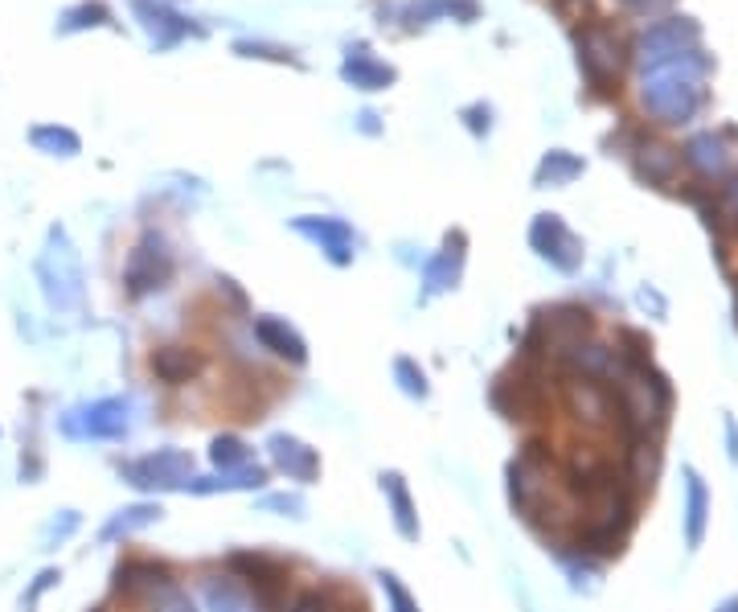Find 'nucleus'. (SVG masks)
I'll return each instance as SVG.
<instances>
[{
  "mask_svg": "<svg viewBox=\"0 0 738 612\" xmlns=\"http://www.w3.org/2000/svg\"><path fill=\"white\" fill-rule=\"evenodd\" d=\"M38 280L46 300H50V309H58V313H70V309L82 304V263L62 227H54L50 239H46V251L38 259Z\"/></svg>",
  "mask_w": 738,
  "mask_h": 612,
  "instance_id": "1",
  "label": "nucleus"
},
{
  "mask_svg": "<svg viewBox=\"0 0 738 612\" xmlns=\"http://www.w3.org/2000/svg\"><path fill=\"white\" fill-rule=\"evenodd\" d=\"M698 108L701 87L681 62H669V67H657L645 74V111L657 116L660 123H689Z\"/></svg>",
  "mask_w": 738,
  "mask_h": 612,
  "instance_id": "2",
  "label": "nucleus"
},
{
  "mask_svg": "<svg viewBox=\"0 0 738 612\" xmlns=\"http://www.w3.org/2000/svg\"><path fill=\"white\" fill-rule=\"evenodd\" d=\"M123 481L132 490L164 493V490H185L193 481V457L185 449H156L148 457H135L120 469Z\"/></svg>",
  "mask_w": 738,
  "mask_h": 612,
  "instance_id": "3",
  "label": "nucleus"
},
{
  "mask_svg": "<svg viewBox=\"0 0 738 612\" xmlns=\"http://www.w3.org/2000/svg\"><path fill=\"white\" fill-rule=\"evenodd\" d=\"M578 62L587 70L590 87L599 96H619V67H624V54H619V41L611 29L604 26H587L578 33Z\"/></svg>",
  "mask_w": 738,
  "mask_h": 612,
  "instance_id": "4",
  "label": "nucleus"
},
{
  "mask_svg": "<svg viewBox=\"0 0 738 612\" xmlns=\"http://www.w3.org/2000/svg\"><path fill=\"white\" fill-rule=\"evenodd\" d=\"M563 403L578 423H587V428H595V432H604V428H619L616 391H611L607 382L575 379V374H570V379L563 382Z\"/></svg>",
  "mask_w": 738,
  "mask_h": 612,
  "instance_id": "5",
  "label": "nucleus"
},
{
  "mask_svg": "<svg viewBox=\"0 0 738 612\" xmlns=\"http://www.w3.org/2000/svg\"><path fill=\"white\" fill-rule=\"evenodd\" d=\"M128 428H132V403L128 399H94V403L67 415V432L82 435V440H123Z\"/></svg>",
  "mask_w": 738,
  "mask_h": 612,
  "instance_id": "6",
  "label": "nucleus"
},
{
  "mask_svg": "<svg viewBox=\"0 0 738 612\" xmlns=\"http://www.w3.org/2000/svg\"><path fill=\"white\" fill-rule=\"evenodd\" d=\"M173 251L161 243V239H152L148 234L144 243L135 247L132 255H128V268H123V284L132 297H148V292H161L169 280H173Z\"/></svg>",
  "mask_w": 738,
  "mask_h": 612,
  "instance_id": "7",
  "label": "nucleus"
},
{
  "mask_svg": "<svg viewBox=\"0 0 738 612\" xmlns=\"http://www.w3.org/2000/svg\"><path fill=\"white\" fill-rule=\"evenodd\" d=\"M230 572L255 588L259 604H275V600L287 592V584H292L287 563H280L275 555H263V551H239V555H230Z\"/></svg>",
  "mask_w": 738,
  "mask_h": 612,
  "instance_id": "8",
  "label": "nucleus"
},
{
  "mask_svg": "<svg viewBox=\"0 0 738 612\" xmlns=\"http://www.w3.org/2000/svg\"><path fill=\"white\" fill-rule=\"evenodd\" d=\"M529 243L542 259H550L558 272H578V263H583V243L558 214H537V222L529 227Z\"/></svg>",
  "mask_w": 738,
  "mask_h": 612,
  "instance_id": "9",
  "label": "nucleus"
},
{
  "mask_svg": "<svg viewBox=\"0 0 738 612\" xmlns=\"http://www.w3.org/2000/svg\"><path fill=\"white\" fill-rule=\"evenodd\" d=\"M689 46H698V26L689 17H669L640 38V54H645V67L653 62V70H657L669 67V62H681V54H689Z\"/></svg>",
  "mask_w": 738,
  "mask_h": 612,
  "instance_id": "10",
  "label": "nucleus"
},
{
  "mask_svg": "<svg viewBox=\"0 0 738 612\" xmlns=\"http://www.w3.org/2000/svg\"><path fill=\"white\" fill-rule=\"evenodd\" d=\"M267 457L271 464L280 469V473H287L292 481H316L321 476V457H316V449H309L304 440H295V435L287 432H275L267 440Z\"/></svg>",
  "mask_w": 738,
  "mask_h": 612,
  "instance_id": "11",
  "label": "nucleus"
},
{
  "mask_svg": "<svg viewBox=\"0 0 738 612\" xmlns=\"http://www.w3.org/2000/svg\"><path fill=\"white\" fill-rule=\"evenodd\" d=\"M292 231L304 234L309 243H316L324 255L333 259V263H341V268L353 259V231L341 218H295Z\"/></svg>",
  "mask_w": 738,
  "mask_h": 612,
  "instance_id": "12",
  "label": "nucleus"
},
{
  "mask_svg": "<svg viewBox=\"0 0 738 612\" xmlns=\"http://www.w3.org/2000/svg\"><path fill=\"white\" fill-rule=\"evenodd\" d=\"M148 367H152V374L164 387H185V382H193L205 370V354L193 350V345H161V350H152Z\"/></svg>",
  "mask_w": 738,
  "mask_h": 612,
  "instance_id": "13",
  "label": "nucleus"
},
{
  "mask_svg": "<svg viewBox=\"0 0 738 612\" xmlns=\"http://www.w3.org/2000/svg\"><path fill=\"white\" fill-rule=\"evenodd\" d=\"M164 580H173V572L164 568L161 559H123L115 568V592L123 600H148Z\"/></svg>",
  "mask_w": 738,
  "mask_h": 612,
  "instance_id": "14",
  "label": "nucleus"
},
{
  "mask_svg": "<svg viewBox=\"0 0 738 612\" xmlns=\"http://www.w3.org/2000/svg\"><path fill=\"white\" fill-rule=\"evenodd\" d=\"M255 338L267 354L283 358L287 367H304L309 362V345L283 317H255Z\"/></svg>",
  "mask_w": 738,
  "mask_h": 612,
  "instance_id": "15",
  "label": "nucleus"
},
{
  "mask_svg": "<svg viewBox=\"0 0 738 612\" xmlns=\"http://www.w3.org/2000/svg\"><path fill=\"white\" fill-rule=\"evenodd\" d=\"M710 522V490L694 469H685V546L698 551Z\"/></svg>",
  "mask_w": 738,
  "mask_h": 612,
  "instance_id": "16",
  "label": "nucleus"
},
{
  "mask_svg": "<svg viewBox=\"0 0 738 612\" xmlns=\"http://www.w3.org/2000/svg\"><path fill=\"white\" fill-rule=\"evenodd\" d=\"M685 161L689 169L706 181H722L730 173V157H726L722 140L714 137V132H698V137L685 144Z\"/></svg>",
  "mask_w": 738,
  "mask_h": 612,
  "instance_id": "17",
  "label": "nucleus"
},
{
  "mask_svg": "<svg viewBox=\"0 0 738 612\" xmlns=\"http://www.w3.org/2000/svg\"><path fill=\"white\" fill-rule=\"evenodd\" d=\"M677 169H681L677 149L660 144V140H645V144L636 149V173H640V181H648V185H673V181H677Z\"/></svg>",
  "mask_w": 738,
  "mask_h": 612,
  "instance_id": "18",
  "label": "nucleus"
},
{
  "mask_svg": "<svg viewBox=\"0 0 738 612\" xmlns=\"http://www.w3.org/2000/svg\"><path fill=\"white\" fill-rule=\"evenodd\" d=\"M382 493H386L390 518H394V531L403 534L406 543L418 539V514H415V498L406 490L403 473H382Z\"/></svg>",
  "mask_w": 738,
  "mask_h": 612,
  "instance_id": "19",
  "label": "nucleus"
},
{
  "mask_svg": "<svg viewBox=\"0 0 738 612\" xmlns=\"http://www.w3.org/2000/svg\"><path fill=\"white\" fill-rule=\"evenodd\" d=\"M459 272H464V239H447L439 255L427 263V272H423V284H427V297H439L447 288H456Z\"/></svg>",
  "mask_w": 738,
  "mask_h": 612,
  "instance_id": "20",
  "label": "nucleus"
},
{
  "mask_svg": "<svg viewBox=\"0 0 738 612\" xmlns=\"http://www.w3.org/2000/svg\"><path fill=\"white\" fill-rule=\"evenodd\" d=\"M267 485V469L259 464H242L234 473H218V476H193L185 490L189 493H239V490H263Z\"/></svg>",
  "mask_w": 738,
  "mask_h": 612,
  "instance_id": "21",
  "label": "nucleus"
},
{
  "mask_svg": "<svg viewBox=\"0 0 738 612\" xmlns=\"http://www.w3.org/2000/svg\"><path fill=\"white\" fill-rule=\"evenodd\" d=\"M152 522H161V505L156 502H135V505H123L115 514L108 518V526L99 531L103 543H120V539H132L135 531H144Z\"/></svg>",
  "mask_w": 738,
  "mask_h": 612,
  "instance_id": "22",
  "label": "nucleus"
},
{
  "mask_svg": "<svg viewBox=\"0 0 738 612\" xmlns=\"http://www.w3.org/2000/svg\"><path fill=\"white\" fill-rule=\"evenodd\" d=\"M205 612H255V600L246 596L234 580L214 575V580H205Z\"/></svg>",
  "mask_w": 738,
  "mask_h": 612,
  "instance_id": "23",
  "label": "nucleus"
},
{
  "mask_svg": "<svg viewBox=\"0 0 738 612\" xmlns=\"http://www.w3.org/2000/svg\"><path fill=\"white\" fill-rule=\"evenodd\" d=\"M345 79H350L353 87H362V91H382L386 82H394V70H390L386 62L370 58L365 50H357V54H350V62H345Z\"/></svg>",
  "mask_w": 738,
  "mask_h": 612,
  "instance_id": "24",
  "label": "nucleus"
},
{
  "mask_svg": "<svg viewBox=\"0 0 738 612\" xmlns=\"http://www.w3.org/2000/svg\"><path fill=\"white\" fill-rule=\"evenodd\" d=\"M135 13L140 17H148L144 26L152 29V33H156V41H161V46H169V41H176L181 38V33H185V21H181V17L176 13H169V9H164V4H152V0H135Z\"/></svg>",
  "mask_w": 738,
  "mask_h": 612,
  "instance_id": "25",
  "label": "nucleus"
},
{
  "mask_svg": "<svg viewBox=\"0 0 738 612\" xmlns=\"http://www.w3.org/2000/svg\"><path fill=\"white\" fill-rule=\"evenodd\" d=\"M33 149L50 152V157H74V152L82 149L79 137L70 132V128H58V123H41V128H33Z\"/></svg>",
  "mask_w": 738,
  "mask_h": 612,
  "instance_id": "26",
  "label": "nucleus"
},
{
  "mask_svg": "<svg viewBox=\"0 0 738 612\" xmlns=\"http://www.w3.org/2000/svg\"><path fill=\"white\" fill-rule=\"evenodd\" d=\"M578 173H583V161L558 149V152H550V157L542 161V169H537V185H570Z\"/></svg>",
  "mask_w": 738,
  "mask_h": 612,
  "instance_id": "27",
  "label": "nucleus"
},
{
  "mask_svg": "<svg viewBox=\"0 0 738 612\" xmlns=\"http://www.w3.org/2000/svg\"><path fill=\"white\" fill-rule=\"evenodd\" d=\"M210 461H214L218 473H234V469H242V464H251V449L242 444L239 435H214Z\"/></svg>",
  "mask_w": 738,
  "mask_h": 612,
  "instance_id": "28",
  "label": "nucleus"
},
{
  "mask_svg": "<svg viewBox=\"0 0 738 612\" xmlns=\"http://www.w3.org/2000/svg\"><path fill=\"white\" fill-rule=\"evenodd\" d=\"M148 612H198V604H193V596H189L185 588L176 584V580H164L152 596L144 600Z\"/></svg>",
  "mask_w": 738,
  "mask_h": 612,
  "instance_id": "29",
  "label": "nucleus"
},
{
  "mask_svg": "<svg viewBox=\"0 0 738 612\" xmlns=\"http://www.w3.org/2000/svg\"><path fill=\"white\" fill-rule=\"evenodd\" d=\"M394 379H398V387H403V395H411V399H427L431 395L427 374H423L418 362H411V358H398V362H394Z\"/></svg>",
  "mask_w": 738,
  "mask_h": 612,
  "instance_id": "30",
  "label": "nucleus"
},
{
  "mask_svg": "<svg viewBox=\"0 0 738 612\" xmlns=\"http://www.w3.org/2000/svg\"><path fill=\"white\" fill-rule=\"evenodd\" d=\"M377 584H382V592H386L390 612H423L418 609V600L411 596V588H406L394 572H377Z\"/></svg>",
  "mask_w": 738,
  "mask_h": 612,
  "instance_id": "31",
  "label": "nucleus"
},
{
  "mask_svg": "<svg viewBox=\"0 0 738 612\" xmlns=\"http://www.w3.org/2000/svg\"><path fill=\"white\" fill-rule=\"evenodd\" d=\"M263 510H267V514H283V518H304V498H300V493H267V498H263Z\"/></svg>",
  "mask_w": 738,
  "mask_h": 612,
  "instance_id": "32",
  "label": "nucleus"
},
{
  "mask_svg": "<svg viewBox=\"0 0 738 612\" xmlns=\"http://www.w3.org/2000/svg\"><path fill=\"white\" fill-rule=\"evenodd\" d=\"M74 531H79V514H74V510H62V518H54V522L46 526V551L54 543H62V539Z\"/></svg>",
  "mask_w": 738,
  "mask_h": 612,
  "instance_id": "33",
  "label": "nucleus"
},
{
  "mask_svg": "<svg viewBox=\"0 0 738 612\" xmlns=\"http://www.w3.org/2000/svg\"><path fill=\"white\" fill-rule=\"evenodd\" d=\"M328 604H333V600L324 596L321 588H309V592H300V596L292 600L287 612H328Z\"/></svg>",
  "mask_w": 738,
  "mask_h": 612,
  "instance_id": "34",
  "label": "nucleus"
},
{
  "mask_svg": "<svg viewBox=\"0 0 738 612\" xmlns=\"http://www.w3.org/2000/svg\"><path fill=\"white\" fill-rule=\"evenodd\" d=\"M58 580H62V572H58V568H46V572H41L38 580H33V588H29V592H26V609H33L41 592H50V588H54Z\"/></svg>",
  "mask_w": 738,
  "mask_h": 612,
  "instance_id": "35",
  "label": "nucleus"
},
{
  "mask_svg": "<svg viewBox=\"0 0 738 612\" xmlns=\"http://www.w3.org/2000/svg\"><path fill=\"white\" fill-rule=\"evenodd\" d=\"M718 205H722L726 222H730V227L738 231V178L726 181V190H722V198H718Z\"/></svg>",
  "mask_w": 738,
  "mask_h": 612,
  "instance_id": "36",
  "label": "nucleus"
},
{
  "mask_svg": "<svg viewBox=\"0 0 738 612\" xmlns=\"http://www.w3.org/2000/svg\"><path fill=\"white\" fill-rule=\"evenodd\" d=\"M624 4H628V9H636V13H653L660 0H624Z\"/></svg>",
  "mask_w": 738,
  "mask_h": 612,
  "instance_id": "37",
  "label": "nucleus"
},
{
  "mask_svg": "<svg viewBox=\"0 0 738 612\" xmlns=\"http://www.w3.org/2000/svg\"><path fill=\"white\" fill-rule=\"evenodd\" d=\"M726 440H730V457H738V428H735V420H726Z\"/></svg>",
  "mask_w": 738,
  "mask_h": 612,
  "instance_id": "38",
  "label": "nucleus"
},
{
  "mask_svg": "<svg viewBox=\"0 0 738 612\" xmlns=\"http://www.w3.org/2000/svg\"><path fill=\"white\" fill-rule=\"evenodd\" d=\"M328 612H365V604L353 596V604H328Z\"/></svg>",
  "mask_w": 738,
  "mask_h": 612,
  "instance_id": "39",
  "label": "nucleus"
},
{
  "mask_svg": "<svg viewBox=\"0 0 738 612\" xmlns=\"http://www.w3.org/2000/svg\"><path fill=\"white\" fill-rule=\"evenodd\" d=\"M718 612H738V600H726V604H722Z\"/></svg>",
  "mask_w": 738,
  "mask_h": 612,
  "instance_id": "40",
  "label": "nucleus"
},
{
  "mask_svg": "<svg viewBox=\"0 0 738 612\" xmlns=\"http://www.w3.org/2000/svg\"><path fill=\"white\" fill-rule=\"evenodd\" d=\"M94 612H103V609H94Z\"/></svg>",
  "mask_w": 738,
  "mask_h": 612,
  "instance_id": "41",
  "label": "nucleus"
},
{
  "mask_svg": "<svg viewBox=\"0 0 738 612\" xmlns=\"http://www.w3.org/2000/svg\"><path fill=\"white\" fill-rule=\"evenodd\" d=\"M735 297H738V288H735Z\"/></svg>",
  "mask_w": 738,
  "mask_h": 612,
  "instance_id": "42",
  "label": "nucleus"
}]
</instances>
